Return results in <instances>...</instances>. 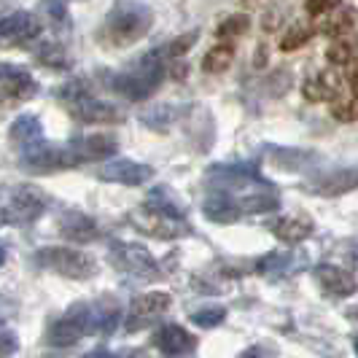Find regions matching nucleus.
<instances>
[{
    "label": "nucleus",
    "instance_id": "obj_29",
    "mask_svg": "<svg viewBox=\"0 0 358 358\" xmlns=\"http://www.w3.org/2000/svg\"><path fill=\"white\" fill-rule=\"evenodd\" d=\"M141 122H143L148 129H154V132H167L170 124L176 122V108H170V106L145 108L143 113H141Z\"/></svg>",
    "mask_w": 358,
    "mask_h": 358
},
{
    "label": "nucleus",
    "instance_id": "obj_46",
    "mask_svg": "<svg viewBox=\"0 0 358 358\" xmlns=\"http://www.w3.org/2000/svg\"><path fill=\"white\" fill-rule=\"evenodd\" d=\"M356 353H358V337H356Z\"/></svg>",
    "mask_w": 358,
    "mask_h": 358
},
{
    "label": "nucleus",
    "instance_id": "obj_11",
    "mask_svg": "<svg viewBox=\"0 0 358 358\" xmlns=\"http://www.w3.org/2000/svg\"><path fill=\"white\" fill-rule=\"evenodd\" d=\"M97 178L119 186H143L154 178V167L135 159H110L97 170Z\"/></svg>",
    "mask_w": 358,
    "mask_h": 358
},
{
    "label": "nucleus",
    "instance_id": "obj_3",
    "mask_svg": "<svg viewBox=\"0 0 358 358\" xmlns=\"http://www.w3.org/2000/svg\"><path fill=\"white\" fill-rule=\"evenodd\" d=\"M33 264L71 280H90L97 275V262L90 253L68 248V245H46L33 253Z\"/></svg>",
    "mask_w": 358,
    "mask_h": 358
},
{
    "label": "nucleus",
    "instance_id": "obj_17",
    "mask_svg": "<svg viewBox=\"0 0 358 358\" xmlns=\"http://www.w3.org/2000/svg\"><path fill=\"white\" fill-rule=\"evenodd\" d=\"M154 345L164 356H192L197 350V337L189 334L178 323H167L154 334Z\"/></svg>",
    "mask_w": 358,
    "mask_h": 358
},
{
    "label": "nucleus",
    "instance_id": "obj_34",
    "mask_svg": "<svg viewBox=\"0 0 358 358\" xmlns=\"http://www.w3.org/2000/svg\"><path fill=\"white\" fill-rule=\"evenodd\" d=\"M248 27H251V19L245 17V14H232V17H227L221 24H218L215 36L218 38H240L248 33Z\"/></svg>",
    "mask_w": 358,
    "mask_h": 358
},
{
    "label": "nucleus",
    "instance_id": "obj_27",
    "mask_svg": "<svg viewBox=\"0 0 358 358\" xmlns=\"http://www.w3.org/2000/svg\"><path fill=\"white\" fill-rule=\"evenodd\" d=\"M36 57L41 65L54 68V71H65V68H71V52H68L59 41H43L41 46H36Z\"/></svg>",
    "mask_w": 358,
    "mask_h": 358
},
{
    "label": "nucleus",
    "instance_id": "obj_42",
    "mask_svg": "<svg viewBox=\"0 0 358 358\" xmlns=\"http://www.w3.org/2000/svg\"><path fill=\"white\" fill-rule=\"evenodd\" d=\"M272 356L275 353V348H251V350H245V356Z\"/></svg>",
    "mask_w": 358,
    "mask_h": 358
},
{
    "label": "nucleus",
    "instance_id": "obj_8",
    "mask_svg": "<svg viewBox=\"0 0 358 358\" xmlns=\"http://www.w3.org/2000/svg\"><path fill=\"white\" fill-rule=\"evenodd\" d=\"M205 180L221 189V192H240V189H259V186H269L267 180L259 176V170L253 164H213Z\"/></svg>",
    "mask_w": 358,
    "mask_h": 358
},
{
    "label": "nucleus",
    "instance_id": "obj_40",
    "mask_svg": "<svg viewBox=\"0 0 358 358\" xmlns=\"http://www.w3.org/2000/svg\"><path fill=\"white\" fill-rule=\"evenodd\" d=\"M334 6H340V0H307L305 11L310 17H323V14H329Z\"/></svg>",
    "mask_w": 358,
    "mask_h": 358
},
{
    "label": "nucleus",
    "instance_id": "obj_30",
    "mask_svg": "<svg viewBox=\"0 0 358 358\" xmlns=\"http://www.w3.org/2000/svg\"><path fill=\"white\" fill-rule=\"evenodd\" d=\"M43 19L52 24L57 33L71 30V14H68L65 0H43Z\"/></svg>",
    "mask_w": 358,
    "mask_h": 358
},
{
    "label": "nucleus",
    "instance_id": "obj_43",
    "mask_svg": "<svg viewBox=\"0 0 358 358\" xmlns=\"http://www.w3.org/2000/svg\"><path fill=\"white\" fill-rule=\"evenodd\" d=\"M243 6H248V8H264L269 0H240Z\"/></svg>",
    "mask_w": 358,
    "mask_h": 358
},
{
    "label": "nucleus",
    "instance_id": "obj_1",
    "mask_svg": "<svg viewBox=\"0 0 358 358\" xmlns=\"http://www.w3.org/2000/svg\"><path fill=\"white\" fill-rule=\"evenodd\" d=\"M154 24V11L141 3V0H116L113 8L108 11L106 22L100 27V38L108 46L124 49L138 43L141 38L148 36Z\"/></svg>",
    "mask_w": 358,
    "mask_h": 358
},
{
    "label": "nucleus",
    "instance_id": "obj_6",
    "mask_svg": "<svg viewBox=\"0 0 358 358\" xmlns=\"http://www.w3.org/2000/svg\"><path fill=\"white\" fill-rule=\"evenodd\" d=\"M19 164H22V170H27V173L43 176V173H57V170L78 167V159L73 157V151L68 145L46 143V141L41 138V141H33V143L22 145Z\"/></svg>",
    "mask_w": 358,
    "mask_h": 358
},
{
    "label": "nucleus",
    "instance_id": "obj_36",
    "mask_svg": "<svg viewBox=\"0 0 358 358\" xmlns=\"http://www.w3.org/2000/svg\"><path fill=\"white\" fill-rule=\"evenodd\" d=\"M307 41H310V27H305V24H294V27L286 33V38L280 41V52H296V49L305 46Z\"/></svg>",
    "mask_w": 358,
    "mask_h": 358
},
{
    "label": "nucleus",
    "instance_id": "obj_45",
    "mask_svg": "<svg viewBox=\"0 0 358 358\" xmlns=\"http://www.w3.org/2000/svg\"><path fill=\"white\" fill-rule=\"evenodd\" d=\"M6 259H8V248H6V245H0V267L6 264Z\"/></svg>",
    "mask_w": 358,
    "mask_h": 358
},
{
    "label": "nucleus",
    "instance_id": "obj_19",
    "mask_svg": "<svg viewBox=\"0 0 358 358\" xmlns=\"http://www.w3.org/2000/svg\"><path fill=\"white\" fill-rule=\"evenodd\" d=\"M202 213L213 224H234L243 215V210H240V202L232 197V192L213 189V194L202 202Z\"/></svg>",
    "mask_w": 358,
    "mask_h": 358
},
{
    "label": "nucleus",
    "instance_id": "obj_4",
    "mask_svg": "<svg viewBox=\"0 0 358 358\" xmlns=\"http://www.w3.org/2000/svg\"><path fill=\"white\" fill-rule=\"evenodd\" d=\"M65 315L78 323L84 337H92V334L108 337V334L116 331V326L122 321V307L116 299L103 296V299H94V302H76Z\"/></svg>",
    "mask_w": 358,
    "mask_h": 358
},
{
    "label": "nucleus",
    "instance_id": "obj_18",
    "mask_svg": "<svg viewBox=\"0 0 358 358\" xmlns=\"http://www.w3.org/2000/svg\"><path fill=\"white\" fill-rule=\"evenodd\" d=\"M321 159L315 151H305V148H280V145H272L267 148V162L275 170H283V173H305L313 170V164Z\"/></svg>",
    "mask_w": 358,
    "mask_h": 358
},
{
    "label": "nucleus",
    "instance_id": "obj_37",
    "mask_svg": "<svg viewBox=\"0 0 358 358\" xmlns=\"http://www.w3.org/2000/svg\"><path fill=\"white\" fill-rule=\"evenodd\" d=\"M197 30H192V33H186V36L176 38L173 43H167V46H162V52H164V57L167 59H178V57H183V54L189 52L194 43H197Z\"/></svg>",
    "mask_w": 358,
    "mask_h": 358
},
{
    "label": "nucleus",
    "instance_id": "obj_33",
    "mask_svg": "<svg viewBox=\"0 0 358 358\" xmlns=\"http://www.w3.org/2000/svg\"><path fill=\"white\" fill-rule=\"evenodd\" d=\"M227 321V310L221 305H210V307H199L192 313V323L199 326V329H215Z\"/></svg>",
    "mask_w": 358,
    "mask_h": 358
},
{
    "label": "nucleus",
    "instance_id": "obj_35",
    "mask_svg": "<svg viewBox=\"0 0 358 358\" xmlns=\"http://www.w3.org/2000/svg\"><path fill=\"white\" fill-rule=\"evenodd\" d=\"M291 264V253H267L264 259L256 262V272L259 275H280L286 272Z\"/></svg>",
    "mask_w": 358,
    "mask_h": 358
},
{
    "label": "nucleus",
    "instance_id": "obj_2",
    "mask_svg": "<svg viewBox=\"0 0 358 358\" xmlns=\"http://www.w3.org/2000/svg\"><path fill=\"white\" fill-rule=\"evenodd\" d=\"M164 52L154 49V52L143 54L129 71L113 73L110 78V90L119 92L127 100H148L154 92L159 90L162 78H164Z\"/></svg>",
    "mask_w": 358,
    "mask_h": 358
},
{
    "label": "nucleus",
    "instance_id": "obj_22",
    "mask_svg": "<svg viewBox=\"0 0 358 358\" xmlns=\"http://www.w3.org/2000/svg\"><path fill=\"white\" fill-rule=\"evenodd\" d=\"M145 210L159 215H170V218H186V205L170 192V186H157L145 197Z\"/></svg>",
    "mask_w": 358,
    "mask_h": 358
},
{
    "label": "nucleus",
    "instance_id": "obj_9",
    "mask_svg": "<svg viewBox=\"0 0 358 358\" xmlns=\"http://www.w3.org/2000/svg\"><path fill=\"white\" fill-rule=\"evenodd\" d=\"M170 305H173V299H170V294H164V291H151V294L135 296L132 305H129V313H127V321H124L127 331H141L145 326H151L159 315H164V313L170 310Z\"/></svg>",
    "mask_w": 358,
    "mask_h": 358
},
{
    "label": "nucleus",
    "instance_id": "obj_16",
    "mask_svg": "<svg viewBox=\"0 0 358 358\" xmlns=\"http://www.w3.org/2000/svg\"><path fill=\"white\" fill-rule=\"evenodd\" d=\"M0 90L8 100H27L36 94V78L22 65L0 62Z\"/></svg>",
    "mask_w": 358,
    "mask_h": 358
},
{
    "label": "nucleus",
    "instance_id": "obj_12",
    "mask_svg": "<svg viewBox=\"0 0 358 358\" xmlns=\"http://www.w3.org/2000/svg\"><path fill=\"white\" fill-rule=\"evenodd\" d=\"M68 148L73 151V157L78 159V164H84V162H103L119 151V141L113 135H106V132H100V135H78V138H73L71 143H68Z\"/></svg>",
    "mask_w": 358,
    "mask_h": 358
},
{
    "label": "nucleus",
    "instance_id": "obj_26",
    "mask_svg": "<svg viewBox=\"0 0 358 358\" xmlns=\"http://www.w3.org/2000/svg\"><path fill=\"white\" fill-rule=\"evenodd\" d=\"M240 202V210L243 213H272L280 208V197L269 189V186H259L256 192H248Z\"/></svg>",
    "mask_w": 358,
    "mask_h": 358
},
{
    "label": "nucleus",
    "instance_id": "obj_23",
    "mask_svg": "<svg viewBox=\"0 0 358 358\" xmlns=\"http://www.w3.org/2000/svg\"><path fill=\"white\" fill-rule=\"evenodd\" d=\"M302 92H305V97L310 103H326L329 97H334L340 92V78H337V73L323 71L315 78H307Z\"/></svg>",
    "mask_w": 358,
    "mask_h": 358
},
{
    "label": "nucleus",
    "instance_id": "obj_25",
    "mask_svg": "<svg viewBox=\"0 0 358 358\" xmlns=\"http://www.w3.org/2000/svg\"><path fill=\"white\" fill-rule=\"evenodd\" d=\"M81 340H84V331L68 315H62L59 321H54L49 326V331H46V342L54 345V348H73V345H78Z\"/></svg>",
    "mask_w": 358,
    "mask_h": 358
},
{
    "label": "nucleus",
    "instance_id": "obj_7",
    "mask_svg": "<svg viewBox=\"0 0 358 358\" xmlns=\"http://www.w3.org/2000/svg\"><path fill=\"white\" fill-rule=\"evenodd\" d=\"M110 264L116 269H122L127 275H135V278H143V280H154L159 278V264L154 262V256L145 251L143 245L138 243H122V240H113L110 248Z\"/></svg>",
    "mask_w": 358,
    "mask_h": 358
},
{
    "label": "nucleus",
    "instance_id": "obj_28",
    "mask_svg": "<svg viewBox=\"0 0 358 358\" xmlns=\"http://www.w3.org/2000/svg\"><path fill=\"white\" fill-rule=\"evenodd\" d=\"M353 17H356V11L353 8H342L337 14H331V17H326L318 24V33L326 38H337V36H345L350 27H353Z\"/></svg>",
    "mask_w": 358,
    "mask_h": 358
},
{
    "label": "nucleus",
    "instance_id": "obj_44",
    "mask_svg": "<svg viewBox=\"0 0 358 358\" xmlns=\"http://www.w3.org/2000/svg\"><path fill=\"white\" fill-rule=\"evenodd\" d=\"M350 90L358 94V65H353V71H350Z\"/></svg>",
    "mask_w": 358,
    "mask_h": 358
},
{
    "label": "nucleus",
    "instance_id": "obj_14",
    "mask_svg": "<svg viewBox=\"0 0 358 358\" xmlns=\"http://www.w3.org/2000/svg\"><path fill=\"white\" fill-rule=\"evenodd\" d=\"M41 36V22L30 11H11L0 17V43H27Z\"/></svg>",
    "mask_w": 358,
    "mask_h": 358
},
{
    "label": "nucleus",
    "instance_id": "obj_39",
    "mask_svg": "<svg viewBox=\"0 0 358 358\" xmlns=\"http://www.w3.org/2000/svg\"><path fill=\"white\" fill-rule=\"evenodd\" d=\"M17 348H19L17 334L11 329L0 326V356H11V353H17Z\"/></svg>",
    "mask_w": 358,
    "mask_h": 358
},
{
    "label": "nucleus",
    "instance_id": "obj_31",
    "mask_svg": "<svg viewBox=\"0 0 358 358\" xmlns=\"http://www.w3.org/2000/svg\"><path fill=\"white\" fill-rule=\"evenodd\" d=\"M232 46H224V43H218L213 46L210 52L202 57V71L205 73H224L229 65H232Z\"/></svg>",
    "mask_w": 358,
    "mask_h": 358
},
{
    "label": "nucleus",
    "instance_id": "obj_13",
    "mask_svg": "<svg viewBox=\"0 0 358 358\" xmlns=\"http://www.w3.org/2000/svg\"><path fill=\"white\" fill-rule=\"evenodd\" d=\"M353 189H358V167H337L307 183V192L321 194V197H340Z\"/></svg>",
    "mask_w": 358,
    "mask_h": 358
},
{
    "label": "nucleus",
    "instance_id": "obj_41",
    "mask_svg": "<svg viewBox=\"0 0 358 358\" xmlns=\"http://www.w3.org/2000/svg\"><path fill=\"white\" fill-rule=\"evenodd\" d=\"M19 305L11 299V296H6V294H0V323L6 321V318H14L17 315Z\"/></svg>",
    "mask_w": 358,
    "mask_h": 358
},
{
    "label": "nucleus",
    "instance_id": "obj_38",
    "mask_svg": "<svg viewBox=\"0 0 358 358\" xmlns=\"http://www.w3.org/2000/svg\"><path fill=\"white\" fill-rule=\"evenodd\" d=\"M331 116L337 119V122H356L358 119V100H337L334 106H331Z\"/></svg>",
    "mask_w": 358,
    "mask_h": 358
},
{
    "label": "nucleus",
    "instance_id": "obj_20",
    "mask_svg": "<svg viewBox=\"0 0 358 358\" xmlns=\"http://www.w3.org/2000/svg\"><path fill=\"white\" fill-rule=\"evenodd\" d=\"M59 234L65 240H73V243H94L100 237V227L87 213L71 210V213L62 215V221H59Z\"/></svg>",
    "mask_w": 358,
    "mask_h": 358
},
{
    "label": "nucleus",
    "instance_id": "obj_24",
    "mask_svg": "<svg viewBox=\"0 0 358 358\" xmlns=\"http://www.w3.org/2000/svg\"><path fill=\"white\" fill-rule=\"evenodd\" d=\"M8 138H11V143H17L22 148V145L43 138V124H41V119L36 113H22V116L14 119V124L8 129Z\"/></svg>",
    "mask_w": 358,
    "mask_h": 358
},
{
    "label": "nucleus",
    "instance_id": "obj_5",
    "mask_svg": "<svg viewBox=\"0 0 358 358\" xmlns=\"http://www.w3.org/2000/svg\"><path fill=\"white\" fill-rule=\"evenodd\" d=\"M46 205H49V197L38 186H30V183L14 186L6 194V202H0V224L27 227L43 215Z\"/></svg>",
    "mask_w": 358,
    "mask_h": 358
},
{
    "label": "nucleus",
    "instance_id": "obj_21",
    "mask_svg": "<svg viewBox=\"0 0 358 358\" xmlns=\"http://www.w3.org/2000/svg\"><path fill=\"white\" fill-rule=\"evenodd\" d=\"M278 240H283L288 245H294V243H302L307 240L310 234H313V221L305 218V215H288V218H278V221H272V227H269Z\"/></svg>",
    "mask_w": 358,
    "mask_h": 358
},
{
    "label": "nucleus",
    "instance_id": "obj_15",
    "mask_svg": "<svg viewBox=\"0 0 358 358\" xmlns=\"http://www.w3.org/2000/svg\"><path fill=\"white\" fill-rule=\"evenodd\" d=\"M315 283L321 286L323 294H329V296H353L358 291V280L353 272H348V269L342 267H334V264H321V267H315Z\"/></svg>",
    "mask_w": 358,
    "mask_h": 358
},
{
    "label": "nucleus",
    "instance_id": "obj_10",
    "mask_svg": "<svg viewBox=\"0 0 358 358\" xmlns=\"http://www.w3.org/2000/svg\"><path fill=\"white\" fill-rule=\"evenodd\" d=\"M65 106H68V113L81 124H116V122L124 119V113L113 103L94 100L92 94H81V97H76Z\"/></svg>",
    "mask_w": 358,
    "mask_h": 358
},
{
    "label": "nucleus",
    "instance_id": "obj_32",
    "mask_svg": "<svg viewBox=\"0 0 358 358\" xmlns=\"http://www.w3.org/2000/svg\"><path fill=\"white\" fill-rule=\"evenodd\" d=\"M353 52H356V36L348 38V33H345V36H337L331 41V46L326 49V57L331 65H348L353 59Z\"/></svg>",
    "mask_w": 358,
    "mask_h": 358
}]
</instances>
